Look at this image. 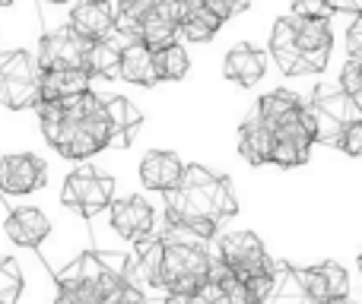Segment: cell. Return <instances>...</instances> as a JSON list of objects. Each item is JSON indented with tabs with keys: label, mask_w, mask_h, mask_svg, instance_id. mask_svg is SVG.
I'll list each match as a JSON object with an SVG mask.
<instances>
[{
	"label": "cell",
	"mask_w": 362,
	"mask_h": 304,
	"mask_svg": "<svg viewBox=\"0 0 362 304\" xmlns=\"http://www.w3.org/2000/svg\"><path fill=\"white\" fill-rule=\"evenodd\" d=\"M108 225H112V231L121 241L140 244L156 235V209H153V203L146 197L131 193V197H121L112 203V209H108Z\"/></svg>",
	"instance_id": "7"
},
{
	"label": "cell",
	"mask_w": 362,
	"mask_h": 304,
	"mask_svg": "<svg viewBox=\"0 0 362 304\" xmlns=\"http://www.w3.org/2000/svg\"><path fill=\"white\" fill-rule=\"evenodd\" d=\"M4 231L16 248L23 250H35L48 241L51 235V219L45 216L38 206H13L6 212V222H4Z\"/></svg>",
	"instance_id": "14"
},
{
	"label": "cell",
	"mask_w": 362,
	"mask_h": 304,
	"mask_svg": "<svg viewBox=\"0 0 362 304\" xmlns=\"http://www.w3.org/2000/svg\"><path fill=\"white\" fill-rule=\"evenodd\" d=\"M267 48L255 42H235L223 54V80L238 89H255L267 76Z\"/></svg>",
	"instance_id": "11"
},
{
	"label": "cell",
	"mask_w": 362,
	"mask_h": 304,
	"mask_svg": "<svg viewBox=\"0 0 362 304\" xmlns=\"http://www.w3.org/2000/svg\"><path fill=\"white\" fill-rule=\"evenodd\" d=\"M124 38H108V42H95L86 51V70L93 73V80H118L121 67V51H124Z\"/></svg>",
	"instance_id": "21"
},
{
	"label": "cell",
	"mask_w": 362,
	"mask_h": 304,
	"mask_svg": "<svg viewBox=\"0 0 362 304\" xmlns=\"http://www.w3.org/2000/svg\"><path fill=\"white\" fill-rule=\"evenodd\" d=\"M23 0H0V10H16Z\"/></svg>",
	"instance_id": "35"
},
{
	"label": "cell",
	"mask_w": 362,
	"mask_h": 304,
	"mask_svg": "<svg viewBox=\"0 0 362 304\" xmlns=\"http://www.w3.org/2000/svg\"><path fill=\"white\" fill-rule=\"evenodd\" d=\"M156 67H159V80L163 83H181L191 73V54H187V44L178 42L172 48L156 51Z\"/></svg>",
	"instance_id": "25"
},
{
	"label": "cell",
	"mask_w": 362,
	"mask_h": 304,
	"mask_svg": "<svg viewBox=\"0 0 362 304\" xmlns=\"http://www.w3.org/2000/svg\"><path fill=\"white\" fill-rule=\"evenodd\" d=\"M48 184V162L35 152H6L0 159V193L29 197Z\"/></svg>",
	"instance_id": "8"
},
{
	"label": "cell",
	"mask_w": 362,
	"mask_h": 304,
	"mask_svg": "<svg viewBox=\"0 0 362 304\" xmlns=\"http://www.w3.org/2000/svg\"><path fill=\"white\" fill-rule=\"evenodd\" d=\"M274 146H276V133L274 127H267L257 111H251L248 118L238 124V155H242L248 165L261 168L274 162Z\"/></svg>",
	"instance_id": "16"
},
{
	"label": "cell",
	"mask_w": 362,
	"mask_h": 304,
	"mask_svg": "<svg viewBox=\"0 0 362 304\" xmlns=\"http://www.w3.org/2000/svg\"><path fill=\"white\" fill-rule=\"evenodd\" d=\"M0 159H4V155H0Z\"/></svg>",
	"instance_id": "39"
},
{
	"label": "cell",
	"mask_w": 362,
	"mask_h": 304,
	"mask_svg": "<svg viewBox=\"0 0 362 304\" xmlns=\"http://www.w3.org/2000/svg\"><path fill=\"white\" fill-rule=\"evenodd\" d=\"M344 44H346V57H353V61H362V13H359V16H350Z\"/></svg>",
	"instance_id": "30"
},
{
	"label": "cell",
	"mask_w": 362,
	"mask_h": 304,
	"mask_svg": "<svg viewBox=\"0 0 362 304\" xmlns=\"http://www.w3.org/2000/svg\"><path fill=\"white\" fill-rule=\"evenodd\" d=\"M118 80L137 89H156L159 83V67H156V51H150L144 42H131L121 51V67Z\"/></svg>",
	"instance_id": "17"
},
{
	"label": "cell",
	"mask_w": 362,
	"mask_h": 304,
	"mask_svg": "<svg viewBox=\"0 0 362 304\" xmlns=\"http://www.w3.org/2000/svg\"><path fill=\"white\" fill-rule=\"evenodd\" d=\"M305 105H308V99H302V95L293 92V89L280 86V89L264 92L261 99H257L255 111L267 127H276V124H283L286 118H293V114L299 111V108H305Z\"/></svg>",
	"instance_id": "20"
},
{
	"label": "cell",
	"mask_w": 362,
	"mask_h": 304,
	"mask_svg": "<svg viewBox=\"0 0 362 304\" xmlns=\"http://www.w3.org/2000/svg\"><path fill=\"white\" fill-rule=\"evenodd\" d=\"M337 83H340V89H344V92H350L353 99L362 102V61H353V57H346L344 67H340Z\"/></svg>",
	"instance_id": "28"
},
{
	"label": "cell",
	"mask_w": 362,
	"mask_h": 304,
	"mask_svg": "<svg viewBox=\"0 0 362 304\" xmlns=\"http://www.w3.org/2000/svg\"><path fill=\"white\" fill-rule=\"evenodd\" d=\"M308 108L315 114V143L321 146H337L346 127L362 121V102L344 92L340 83H315Z\"/></svg>",
	"instance_id": "4"
},
{
	"label": "cell",
	"mask_w": 362,
	"mask_h": 304,
	"mask_svg": "<svg viewBox=\"0 0 362 304\" xmlns=\"http://www.w3.org/2000/svg\"><path fill=\"white\" fill-rule=\"evenodd\" d=\"M325 304H356V301H353L350 295H346V298H334V301H325Z\"/></svg>",
	"instance_id": "36"
},
{
	"label": "cell",
	"mask_w": 362,
	"mask_h": 304,
	"mask_svg": "<svg viewBox=\"0 0 362 304\" xmlns=\"http://www.w3.org/2000/svg\"><path fill=\"white\" fill-rule=\"evenodd\" d=\"M226 4H229L232 16H242V13H248V10H251V0H226Z\"/></svg>",
	"instance_id": "34"
},
{
	"label": "cell",
	"mask_w": 362,
	"mask_h": 304,
	"mask_svg": "<svg viewBox=\"0 0 362 304\" xmlns=\"http://www.w3.org/2000/svg\"><path fill=\"white\" fill-rule=\"evenodd\" d=\"M159 304H197V295H163Z\"/></svg>",
	"instance_id": "33"
},
{
	"label": "cell",
	"mask_w": 362,
	"mask_h": 304,
	"mask_svg": "<svg viewBox=\"0 0 362 304\" xmlns=\"http://www.w3.org/2000/svg\"><path fill=\"white\" fill-rule=\"evenodd\" d=\"M86 51L89 42H83L70 25H51L35 42L38 67L45 73L48 70H86Z\"/></svg>",
	"instance_id": "6"
},
{
	"label": "cell",
	"mask_w": 362,
	"mask_h": 304,
	"mask_svg": "<svg viewBox=\"0 0 362 304\" xmlns=\"http://www.w3.org/2000/svg\"><path fill=\"white\" fill-rule=\"evenodd\" d=\"M140 42H144L150 51L172 48V44L181 42V19L165 16V13L156 10V13H153V16L144 23V29H140Z\"/></svg>",
	"instance_id": "23"
},
{
	"label": "cell",
	"mask_w": 362,
	"mask_h": 304,
	"mask_svg": "<svg viewBox=\"0 0 362 304\" xmlns=\"http://www.w3.org/2000/svg\"><path fill=\"white\" fill-rule=\"evenodd\" d=\"M299 273H302V286H305V292L312 295L318 304L334 301V298H346V295H350V276H346V269L340 267L337 260L315 263V267L299 269Z\"/></svg>",
	"instance_id": "15"
},
{
	"label": "cell",
	"mask_w": 362,
	"mask_h": 304,
	"mask_svg": "<svg viewBox=\"0 0 362 304\" xmlns=\"http://www.w3.org/2000/svg\"><path fill=\"white\" fill-rule=\"evenodd\" d=\"M223 19L204 6V0H185V16H181V42L185 44H210L223 32Z\"/></svg>",
	"instance_id": "18"
},
{
	"label": "cell",
	"mask_w": 362,
	"mask_h": 304,
	"mask_svg": "<svg viewBox=\"0 0 362 304\" xmlns=\"http://www.w3.org/2000/svg\"><path fill=\"white\" fill-rule=\"evenodd\" d=\"M312 140L308 137H276L274 146V162L270 165L276 168H299L312 159Z\"/></svg>",
	"instance_id": "26"
},
{
	"label": "cell",
	"mask_w": 362,
	"mask_h": 304,
	"mask_svg": "<svg viewBox=\"0 0 362 304\" xmlns=\"http://www.w3.org/2000/svg\"><path fill=\"white\" fill-rule=\"evenodd\" d=\"M185 171H187V165L175 150H150L137 165L140 184L153 193H163V197L178 190L181 181H185Z\"/></svg>",
	"instance_id": "12"
},
{
	"label": "cell",
	"mask_w": 362,
	"mask_h": 304,
	"mask_svg": "<svg viewBox=\"0 0 362 304\" xmlns=\"http://www.w3.org/2000/svg\"><path fill=\"white\" fill-rule=\"evenodd\" d=\"M163 235V295H200L213 273V248L210 241L197 238L194 231L169 225Z\"/></svg>",
	"instance_id": "2"
},
{
	"label": "cell",
	"mask_w": 362,
	"mask_h": 304,
	"mask_svg": "<svg viewBox=\"0 0 362 304\" xmlns=\"http://www.w3.org/2000/svg\"><path fill=\"white\" fill-rule=\"evenodd\" d=\"M150 298H146V292H140L137 286H131V282L124 279V273H118V279L108 286L105 298H102V304H146Z\"/></svg>",
	"instance_id": "27"
},
{
	"label": "cell",
	"mask_w": 362,
	"mask_h": 304,
	"mask_svg": "<svg viewBox=\"0 0 362 304\" xmlns=\"http://www.w3.org/2000/svg\"><path fill=\"white\" fill-rule=\"evenodd\" d=\"M337 150L346 152L350 159H362V121L346 127L344 137H340V143H337Z\"/></svg>",
	"instance_id": "31"
},
{
	"label": "cell",
	"mask_w": 362,
	"mask_h": 304,
	"mask_svg": "<svg viewBox=\"0 0 362 304\" xmlns=\"http://www.w3.org/2000/svg\"><path fill=\"white\" fill-rule=\"evenodd\" d=\"M67 25L83 42H108L118 35V0H80L67 13Z\"/></svg>",
	"instance_id": "9"
},
{
	"label": "cell",
	"mask_w": 362,
	"mask_h": 304,
	"mask_svg": "<svg viewBox=\"0 0 362 304\" xmlns=\"http://www.w3.org/2000/svg\"><path fill=\"white\" fill-rule=\"evenodd\" d=\"M296 42H299L302 51L305 76H321L327 70V63H331V51H334L331 16H318V19L296 16Z\"/></svg>",
	"instance_id": "10"
},
{
	"label": "cell",
	"mask_w": 362,
	"mask_h": 304,
	"mask_svg": "<svg viewBox=\"0 0 362 304\" xmlns=\"http://www.w3.org/2000/svg\"><path fill=\"white\" fill-rule=\"evenodd\" d=\"M267 51L274 57L276 70H280L286 80H302L305 76V63H302V51L296 42V16L293 13H283L274 19L267 35Z\"/></svg>",
	"instance_id": "13"
},
{
	"label": "cell",
	"mask_w": 362,
	"mask_h": 304,
	"mask_svg": "<svg viewBox=\"0 0 362 304\" xmlns=\"http://www.w3.org/2000/svg\"><path fill=\"white\" fill-rule=\"evenodd\" d=\"M156 6L159 0H118V38L127 44L140 42V29L156 13Z\"/></svg>",
	"instance_id": "22"
},
{
	"label": "cell",
	"mask_w": 362,
	"mask_h": 304,
	"mask_svg": "<svg viewBox=\"0 0 362 304\" xmlns=\"http://www.w3.org/2000/svg\"><path fill=\"white\" fill-rule=\"evenodd\" d=\"M89 70H48L42 73V102H67L93 89Z\"/></svg>",
	"instance_id": "19"
},
{
	"label": "cell",
	"mask_w": 362,
	"mask_h": 304,
	"mask_svg": "<svg viewBox=\"0 0 362 304\" xmlns=\"http://www.w3.org/2000/svg\"><path fill=\"white\" fill-rule=\"evenodd\" d=\"M146 304H159V301H146Z\"/></svg>",
	"instance_id": "38"
},
{
	"label": "cell",
	"mask_w": 362,
	"mask_h": 304,
	"mask_svg": "<svg viewBox=\"0 0 362 304\" xmlns=\"http://www.w3.org/2000/svg\"><path fill=\"white\" fill-rule=\"evenodd\" d=\"M42 73L35 51L6 48L0 51V108L6 111H38L42 105Z\"/></svg>",
	"instance_id": "3"
},
{
	"label": "cell",
	"mask_w": 362,
	"mask_h": 304,
	"mask_svg": "<svg viewBox=\"0 0 362 304\" xmlns=\"http://www.w3.org/2000/svg\"><path fill=\"white\" fill-rule=\"evenodd\" d=\"M359 273H362V257H359Z\"/></svg>",
	"instance_id": "37"
},
{
	"label": "cell",
	"mask_w": 362,
	"mask_h": 304,
	"mask_svg": "<svg viewBox=\"0 0 362 304\" xmlns=\"http://www.w3.org/2000/svg\"><path fill=\"white\" fill-rule=\"evenodd\" d=\"M61 203L86 219L108 212L115 203V178L108 171H102V168L89 165V162H80L74 171L64 174Z\"/></svg>",
	"instance_id": "5"
},
{
	"label": "cell",
	"mask_w": 362,
	"mask_h": 304,
	"mask_svg": "<svg viewBox=\"0 0 362 304\" xmlns=\"http://www.w3.org/2000/svg\"><path fill=\"white\" fill-rule=\"evenodd\" d=\"M108 114H112L115 124V146H127L131 133L144 124V111L134 108V102L124 99V95H108Z\"/></svg>",
	"instance_id": "24"
},
{
	"label": "cell",
	"mask_w": 362,
	"mask_h": 304,
	"mask_svg": "<svg viewBox=\"0 0 362 304\" xmlns=\"http://www.w3.org/2000/svg\"><path fill=\"white\" fill-rule=\"evenodd\" d=\"M334 16H359L362 13V0H331Z\"/></svg>",
	"instance_id": "32"
},
{
	"label": "cell",
	"mask_w": 362,
	"mask_h": 304,
	"mask_svg": "<svg viewBox=\"0 0 362 304\" xmlns=\"http://www.w3.org/2000/svg\"><path fill=\"white\" fill-rule=\"evenodd\" d=\"M238 212V197L226 174L210 171L206 165H187L178 190L165 193V222L194 231L204 241L223 235V222Z\"/></svg>",
	"instance_id": "1"
},
{
	"label": "cell",
	"mask_w": 362,
	"mask_h": 304,
	"mask_svg": "<svg viewBox=\"0 0 362 304\" xmlns=\"http://www.w3.org/2000/svg\"><path fill=\"white\" fill-rule=\"evenodd\" d=\"M289 13L302 19H318V16H334L331 0H289Z\"/></svg>",
	"instance_id": "29"
}]
</instances>
